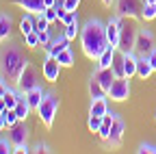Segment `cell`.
Instances as JSON below:
<instances>
[{
    "instance_id": "18",
    "label": "cell",
    "mask_w": 156,
    "mask_h": 154,
    "mask_svg": "<svg viewBox=\"0 0 156 154\" xmlns=\"http://www.w3.org/2000/svg\"><path fill=\"white\" fill-rule=\"evenodd\" d=\"M11 28H13V20L9 13L0 15V41H7L11 37Z\"/></svg>"
},
{
    "instance_id": "27",
    "label": "cell",
    "mask_w": 156,
    "mask_h": 154,
    "mask_svg": "<svg viewBox=\"0 0 156 154\" xmlns=\"http://www.w3.org/2000/svg\"><path fill=\"white\" fill-rule=\"evenodd\" d=\"M154 17H156V2H143V9H141V20L152 22Z\"/></svg>"
},
{
    "instance_id": "44",
    "label": "cell",
    "mask_w": 156,
    "mask_h": 154,
    "mask_svg": "<svg viewBox=\"0 0 156 154\" xmlns=\"http://www.w3.org/2000/svg\"><path fill=\"white\" fill-rule=\"evenodd\" d=\"M2 128H7L5 126V109H0V130H2Z\"/></svg>"
},
{
    "instance_id": "19",
    "label": "cell",
    "mask_w": 156,
    "mask_h": 154,
    "mask_svg": "<svg viewBox=\"0 0 156 154\" xmlns=\"http://www.w3.org/2000/svg\"><path fill=\"white\" fill-rule=\"evenodd\" d=\"M115 52H117L115 46H106V50L98 56V67H111L115 61Z\"/></svg>"
},
{
    "instance_id": "16",
    "label": "cell",
    "mask_w": 156,
    "mask_h": 154,
    "mask_svg": "<svg viewBox=\"0 0 156 154\" xmlns=\"http://www.w3.org/2000/svg\"><path fill=\"white\" fill-rule=\"evenodd\" d=\"M67 41H69V39H67L65 35H58L56 39H52L48 46H44V52H46V54H52V56H56V54L61 52V50L69 48V46H67Z\"/></svg>"
},
{
    "instance_id": "21",
    "label": "cell",
    "mask_w": 156,
    "mask_h": 154,
    "mask_svg": "<svg viewBox=\"0 0 156 154\" xmlns=\"http://www.w3.org/2000/svg\"><path fill=\"white\" fill-rule=\"evenodd\" d=\"M30 109H33V106H30V104H28V100H26V93L22 91V95H20V100H17V104H15V113H17V117L26 122Z\"/></svg>"
},
{
    "instance_id": "6",
    "label": "cell",
    "mask_w": 156,
    "mask_h": 154,
    "mask_svg": "<svg viewBox=\"0 0 156 154\" xmlns=\"http://www.w3.org/2000/svg\"><path fill=\"white\" fill-rule=\"evenodd\" d=\"M108 98L115 102H124L130 98V78L126 76H115V81L108 89Z\"/></svg>"
},
{
    "instance_id": "37",
    "label": "cell",
    "mask_w": 156,
    "mask_h": 154,
    "mask_svg": "<svg viewBox=\"0 0 156 154\" xmlns=\"http://www.w3.org/2000/svg\"><path fill=\"white\" fill-rule=\"evenodd\" d=\"M44 15H46V20L52 24V22H58V15H56V9L54 7H48L46 11H44Z\"/></svg>"
},
{
    "instance_id": "5",
    "label": "cell",
    "mask_w": 156,
    "mask_h": 154,
    "mask_svg": "<svg viewBox=\"0 0 156 154\" xmlns=\"http://www.w3.org/2000/svg\"><path fill=\"white\" fill-rule=\"evenodd\" d=\"M136 28L134 24H124L122 22V30H119V41H117V52H128V50H134V41H136Z\"/></svg>"
},
{
    "instance_id": "30",
    "label": "cell",
    "mask_w": 156,
    "mask_h": 154,
    "mask_svg": "<svg viewBox=\"0 0 156 154\" xmlns=\"http://www.w3.org/2000/svg\"><path fill=\"white\" fill-rule=\"evenodd\" d=\"M24 44H26L28 48H37V46H39V33H37V30H30L28 35H24Z\"/></svg>"
},
{
    "instance_id": "13",
    "label": "cell",
    "mask_w": 156,
    "mask_h": 154,
    "mask_svg": "<svg viewBox=\"0 0 156 154\" xmlns=\"http://www.w3.org/2000/svg\"><path fill=\"white\" fill-rule=\"evenodd\" d=\"M122 59H124V76L132 78L136 74V65H139V54L134 50H128V52H122Z\"/></svg>"
},
{
    "instance_id": "38",
    "label": "cell",
    "mask_w": 156,
    "mask_h": 154,
    "mask_svg": "<svg viewBox=\"0 0 156 154\" xmlns=\"http://www.w3.org/2000/svg\"><path fill=\"white\" fill-rule=\"evenodd\" d=\"M50 41H52V37H50V33H48V30H41V33H39V46H41V48H44V46H48Z\"/></svg>"
},
{
    "instance_id": "15",
    "label": "cell",
    "mask_w": 156,
    "mask_h": 154,
    "mask_svg": "<svg viewBox=\"0 0 156 154\" xmlns=\"http://www.w3.org/2000/svg\"><path fill=\"white\" fill-rule=\"evenodd\" d=\"M91 78H95L98 83L106 89V93H108V89H111V85H113V81H115V72H113V67H98V70L93 72Z\"/></svg>"
},
{
    "instance_id": "40",
    "label": "cell",
    "mask_w": 156,
    "mask_h": 154,
    "mask_svg": "<svg viewBox=\"0 0 156 154\" xmlns=\"http://www.w3.org/2000/svg\"><path fill=\"white\" fill-rule=\"evenodd\" d=\"M63 5H65L67 11H76L78 5H80V0H63Z\"/></svg>"
},
{
    "instance_id": "12",
    "label": "cell",
    "mask_w": 156,
    "mask_h": 154,
    "mask_svg": "<svg viewBox=\"0 0 156 154\" xmlns=\"http://www.w3.org/2000/svg\"><path fill=\"white\" fill-rule=\"evenodd\" d=\"M26 137H28V126L24 124V120H20L15 126L9 128V139H11L13 148L20 145V143H26Z\"/></svg>"
},
{
    "instance_id": "22",
    "label": "cell",
    "mask_w": 156,
    "mask_h": 154,
    "mask_svg": "<svg viewBox=\"0 0 156 154\" xmlns=\"http://www.w3.org/2000/svg\"><path fill=\"white\" fill-rule=\"evenodd\" d=\"M154 70H152V65H150V61H147V56L143 54V56H139V65H136V76L139 78H150V74H152Z\"/></svg>"
},
{
    "instance_id": "28",
    "label": "cell",
    "mask_w": 156,
    "mask_h": 154,
    "mask_svg": "<svg viewBox=\"0 0 156 154\" xmlns=\"http://www.w3.org/2000/svg\"><path fill=\"white\" fill-rule=\"evenodd\" d=\"M78 33H80V26H78V22H72V24H65V26H63V35L67 37V39H76Z\"/></svg>"
},
{
    "instance_id": "34",
    "label": "cell",
    "mask_w": 156,
    "mask_h": 154,
    "mask_svg": "<svg viewBox=\"0 0 156 154\" xmlns=\"http://www.w3.org/2000/svg\"><path fill=\"white\" fill-rule=\"evenodd\" d=\"M63 26L65 24H72V22H78V11H67L65 15H63V20H58Z\"/></svg>"
},
{
    "instance_id": "33",
    "label": "cell",
    "mask_w": 156,
    "mask_h": 154,
    "mask_svg": "<svg viewBox=\"0 0 156 154\" xmlns=\"http://www.w3.org/2000/svg\"><path fill=\"white\" fill-rule=\"evenodd\" d=\"M87 126H89L91 132H98V130H100V126H102V117H98V115H89Z\"/></svg>"
},
{
    "instance_id": "8",
    "label": "cell",
    "mask_w": 156,
    "mask_h": 154,
    "mask_svg": "<svg viewBox=\"0 0 156 154\" xmlns=\"http://www.w3.org/2000/svg\"><path fill=\"white\" fill-rule=\"evenodd\" d=\"M152 48H154V33L150 28H139V33H136V41H134V52L139 56H143Z\"/></svg>"
},
{
    "instance_id": "35",
    "label": "cell",
    "mask_w": 156,
    "mask_h": 154,
    "mask_svg": "<svg viewBox=\"0 0 156 154\" xmlns=\"http://www.w3.org/2000/svg\"><path fill=\"white\" fill-rule=\"evenodd\" d=\"M11 152H13L11 139H0V154H11Z\"/></svg>"
},
{
    "instance_id": "17",
    "label": "cell",
    "mask_w": 156,
    "mask_h": 154,
    "mask_svg": "<svg viewBox=\"0 0 156 154\" xmlns=\"http://www.w3.org/2000/svg\"><path fill=\"white\" fill-rule=\"evenodd\" d=\"M108 113V104H106V98H93L91 100V106H89V115H98V117H104Z\"/></svg>"
},
{
    "instance_id": "25",
    "label": "cell",
    "mask_w": 156,
    "mask_h": 154,
    "mask_svg": "<svg viewBox=\"0 0 156 154\" xmlns=\"http://www.w3.org/2000/svg\"><path fill=\"white\" fill-rule=\"evenodd\" d=\"M30 30H35V17H33V13H26L22 20H20V33L28 35Z\"/></svg>"
},
{
    "instance_id": "9",
    "label": "cell",
    "mask_w": 156,
    "mask_h": 154,
    "mask_svg": "<svg viewBox=\"0 0 156 154\" xmlns=\"http://www.w3.org/2000/svg\"><path fill=\"white\" fill-rule=\"evenodd\" d=\"M61 63H58L56 56L52 54H46V59H44V65H41V74H44V78L48 83H56L58 81V74H61Z\"/></svg>"
},
{
    "instance_id": "7",
    "label": "cell",
    "mask_w": 156,
    "mask_h": 154,
    "mask_svg": "<svg viewBox=\"0 0 156 154\" xmlns=\"http://www.w3.org/2000/svg\"><path fill=\"white\" fill-rule=\"evenodd\" d=\"M35 87H39V72H37V70H35V65L28 61V65L24 67L22 76H20L17 89L26 93V91H30V89H35Z\"/></svg>"
},
{
    "instance_id": "2",
    "label": "cell",
    "mask_w": 156,
    "mask_h": 154,
    "mask_svg": "<svg viewBox=\"0 0 156 154\" xmlns=\"http://www.w3.org/2000/svg\"><path fill=\"white\" fill-rule=\"evenodd\" d=\"M80 44H83V52L87 59L91 61H98L106 46H108V37H106V24H102L100 20H87L80 28Z\"/></svg>"
},
{
    "instance_id": "45",
    "label": "cell",
    "mask_w": 156,
    "mask_h": 154,
    "mask_svg": "<svg viewBox=\"0 0 156 154\" xmlns=\"http://www.w3.org/2000/svg\"><path fill=\"white\" fill-rule=\"evenodd\" d=\"M44 2H46V9H48V7H54L58 0H44Z\"/></svg>"
},
{
    "instance_id": "46",
    "label": "cell",
    "mask_w": 156,
    "mask_h": 154,
    "mask_svg": "<svg viewBox=\"0 0 156 154\" xmlns=\"http://www.w3.org/2000/svg\"><path fill=\"white\" fill-rule=\"evenodd\" d=\"M113 2H115V0H102V5H104V7H111Z\"/></svg>"
},
{
    "instance_id": "26",
    "label": "cell",
    "mask_w": 156,
    "mask_h": 154,
    "mask_svg": "<svg viewBox=\"0 0 156 154\" xmlns=\"http://www.w3.org/2000/svg\"><path fill=\"white\" fill-rule=\"evenodd\" d=\"M56 59H58V63H61L63 67H72L74 65V52L69 48H65V50H61L56 54Z\"/></svg>"
},
{
    "instance_id": "24",
    "label": "cell",
    "mask_w": 156,
    "mask_h": 154,
    "mask_svg": "<svg viewBox=\"0 0 156 154\" xmlns=\"http://www.w3.org/2000/svg\"><path fill=\"white\" fill-rule=\"evenodd\" d=\"M89 93H91V100H93V98H106V95H108L106 89H104L100 83H98L95 78L89 81Z\"/></svg>"
},
{
    "instance_id": "43",
    "label": "cell",
    "mask_w": 156,
    "mask_h": 154,
    "mask_svg": "<svg viewBox=\"0 0 156 154\" xmlns=\"http://www.w3.org/2000/svg\"><path fill=\"white\" fill-rule=\"evenodd\" d=\"M7 87H9V85H7V81L2 78V76H0V98H2V95H5V91H7Z\"/></svg>"
},
{
    "instance_id": "32",
    "label": "cell",
    "mask_w": 156,
    "mask_h": 154,
    "mask_svg": "<svg viewBox=\"0 0 156 154\" xmlns=\"http://www.w3.org/2000/svg\"><path fill=\"white\" fill-rule=\"evenodd\" d=\"M113 72H115V76H124V59H122V52H119V56H115V61H113Z\"/></svg>"
},
{
    "instance_id": "14",
    "label": "cell",
    "mask_w": 156,
    "mask_h": 154,
    "mask_svg": "<svg viewBox=\"0 0 156 154\" xmlns=\"http://www.w3.org/2000/svg\"><path fill=\"white\" fill-rule=\"evenodd\" d=\"M13 5L24 9L26 13H33V15H41L46 11V2L44 0H13Z\"/></svg>"
},
{
    "instance_id": "29",
    "label": "cell",
    "mask_w": 156,
    "mask_h": 154,
    "mask_svg": "<svg viewBox=\"0 0 156 154\" xmlns=\"http://www.w3.org/2000/svg\"><path fill=\"white\" fill-rule=\"evenodd\" d=\"M17 122H20V117H17L15 109H5V126L11 128V126H15Z\"/></svg>"
},
{
    "instance_id": "3",
    "label": "cell",
    "mask_w": 156,
    "mask_h": 154,
    "mask_svg": "<svg viewBox=\"0 0 156 154\" xmlns=\"http://www.w3.org/2000/svg\"><path fill=\"white\" fill-rule=\"evenodd\" d=\"M37 115H39V122H41L46 128H52L54 124V117H56V111H58V98L52 93V91H46L39 106L35 109Z\"/></svg>"
},
{
    "instance_id": "31",
    "label": "cell",
    "mask_w": 156,
    "mask_h": 154,
    "mask_svg": "<svg viewBox=\"0 0 156 154\" xmlns=\"http://www.w3.org/2000/svg\"><path fill=\"white\" fill-rule=\"evenodd\" d=\"M48 26H50V22L46 20V15H44V13L35 17V30H37V33H41V30H48Z\"/></svg>"
},
{
    "instance_id": "47",
    "label": "cell",
    "mask_w": 156,
    "mask_h": 154,
    "mask_svg": "<svg viewBox=\"0 0 156 154\" xmlns=\"http://www.w3.org/2000/svg\"><path fill=\"white\" fill-rule=\"evenodd\" d=\"M145 2H156V0H145Z\"/></svg>"
},
{
    "instance_id": "11",
    "label": "cell",
    "mask_w": 156,
    "mask_h": 154,
    "mask_svg": "<svg viewBox=\"0 0 156 154\" xmlns=\"http://www.w3.org/2000/svg\"><path fill=\"white\" fill-rule=\"evenodd\" d=\"M122 20L124 17L119 15H113L111 20L106 22V37H108V46H115L117 48V41H119V30H122Z\"/></svg>"
},
{
    "instance_id": "36",
    "label": "cell",
    "mask_w": 156,
    "mask_h": 154,
    "mask_svg": "<svg viewBox=\"0 0 156 154\" xmlns=\"http://www.w3.org/2000/svg\"><path fill=\"white\" fill-rule=\"evenodd\" d=\"M136 152L139 154H156V145L154 143H141Z\"/></svg>"
},
{
    "instance_id": "10",
    "label": "cell",
    "mask_w": 156,
    "mask_h": 154,
    "mask_svg": "<svg viewBox=\"0 0 156 154\" xmlns=\"http://www.w3.org/2000/svg\"><path fill=\"white\" fill-rule=\"evenodd\" d=\"M124 130H126V124H124V120H122L119 115L115 113V120H113V128H111V134H108V139H106L108 148H113V150H117V148H122V139H124Z\"/></svg>"
},
{
    "instance_id": "1",
    "label": "cell",
    "mask_w": 156,
    "mask_h": 154,
    "mask_svg": "<svg viewBox=\"0 0 156 154\" xmlns=\"http://www.w3.org/2000/svg\"><path fill=\"white\" fill-rule=\"evenodd\" d=\"M28 65V59L22 52V46L9 41L7 46L0 48V76L7 81V85H15L20 83V76H22L24 67Z\"/></svg>"
},
{
    "instance_id": "39",
    "label": "cell",
    "mask_w": 156,
    "mask_h": 154,
    "mask_svg": "<svg viewBox=\"0 0 156 154\" xmlns=\"http://www.w3.org/2000/svg\"><path fill=\"white\" fill-rule=\"evenodd\" d=\"M145 56H147V61H150V65H152V70L156 72V46H154V48H152V50H150V52H147Z\"/></svg>"
},
{
    "instance_id": "20",
    "label": "cell",
    "mask_w": 156,
    "mask_h": 154,
    "mask_svg": "<svg viewBox=\"0 0 156 154\" xmlns=\"http://www.w3.org/2000/svg\"><path fill=\"white\" fill-rule=\"evenodd\" d=\"M113 120H115V113H113V111H111V113H106L104 117H102V126H100V130H98V134H100V139H102V141H106V139H108L111 128H113Z\"/></svg>"
},
{
    "instance_id": "42",
    "label": "cell",
    "mask_w": 156,
    "mask_h": 154,
    "mask_svg": "<svg viewBox=\"0 0 156 154\" xmlns=\"http://www.w3.org/2000/svg\"><path fill=\"white\" fill-rule=\"evenodd\" d=\"M30 152H37V154H41V152H50V148H48L46 143H37V145H35Z\"/></svg>"
},
{
    "instance_id": "41",
    "label": "cell",
    "mask_w": 156,
    "mask_h": 154,
    "mask_svg": "<svg viewBox=\"0 0 156 154\" xmlns=\"http://www.w3.org/2000/svg\"><path fill=\"white\" fill-rule=\"evenodd\" d=\"M13 152H17V154H28V152H30V148H28L26 143H20V145H15V148H13Z\"/></svg>"
},
{
    "instance_id": "4",
    "label": "cell",
    "mask_w": 156,
    "mask_h": 154,
    "mask_svg": "<svg viewBox=\"0 0 156 154\" xmlns=\"http://www.w3.org/2000/svg\"><path fill=\"white\" fill-rule=\"evenodd\" d=\"M145 0H115V13L119 17H128V20H136L141 17V9H143Z\"/></svg>"
},
{
    "instance_id": "23",
    "label": "cell",
    "mask_w": 156,
    "mask_h": 154,
    "mask_svg": "<svg viewBox=\"0 0 156 154\" xmlns=\"http://www.w3.org/2000/svg\"><path fill=\"white\" fill-rule=\"evenodd\" d=\"M44 89H41V85L39 87H35V89H30V91H26V100H28V104L33 106V109H37L39 106V102H41V98H44Z\"/></svg>"
}]
</instances>
